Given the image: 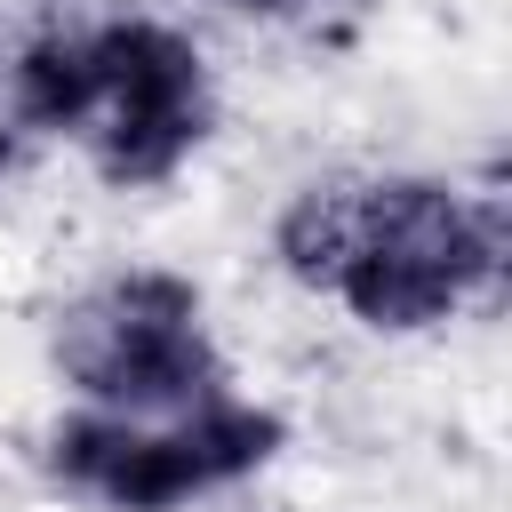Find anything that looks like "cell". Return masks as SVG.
Here are the masks:
<instances>
[{"mask_svg":"<svg viewBox=\"0 0 512 512\" xmlns=\"http://www.w3.org/2000/svg\"><path fill=\"white\" fill-rule=\"evenodd\" d=\"M56 368L88 408H112L136 424L152 416L176 424L224 392V352L200 320V288L160 264L112 272L104 288L72 296L56 312Z\"/></svg>","mask_w":512,"mask_h":512,"instance_id":"1","label":"cell"},{"mask_svg":"<svg viewBox=\"0 0 512 512\" xmlns=\"http://www.w3.org/2000/svg\"><path fill=\"white\" fill-rule=\"evenodd\" d=\"M48 472L80 496H96L104 512H176L192 496H208L192 448L176 424H136L112 408H72L48 424Z\"/></svg>","mask_w":512,"mask_h":512,"instance_id":"2","label":"cell"},{"mask_svg":"<svg viewBox=\"0 0 512 512\" xmlns=\"http://www.w3.org/2000/svg\"><path fill=\"white\" fill-rule=\"evenodd\" d=\"M88 56L104 80L96 112H208L216 120V88H208V48L168 24V16H104L88 24Z\"/></svg>","mask_w":512,"mask_h":512,"instance_id":"3","label":"cell"},{"mask_svg":"<svg viewBox=\"0 0 512 512\" xmlns=\"http://www.w3.org/2000/svg\"><path fill=\"white\" fill-rule=\"evenodd\" d=\"M368 336H424V328H440V320H456L472 296L440 272V264H424V256H408V248H392V240H352V256H344V272H336V288H328Z\"/></svg>","mask_w":512,"mask_h":512,"instance_id":"4","label":"cell"},{"mask_svg":"<svg viewBox=\"0 0 512 512\" xmlns=\"http://www.w3.org/2000/svg\"><path fill=\"white\" fill-rule=\"evenodd\" d=\"M8 120L32 128V136H80L104 104V80H96V56H88V32H32L8 48Z\"/></svg>","mask_w":512,"mask_h":512,"instance_id":"5","label":"cell"},{"mask_svg":"<svg viewBox=\"0 0 512 512\" xmlns=\"http://www.w3.org/2000/svg\"><path fill=\"white\" fill-rule=\"evenodd\" d=\"M360 240V184H296L272 216V264L296 288H336L344 256Z\"/></svg>","mask_w":512,"mask_h":512,"instance_id":"6","label":"cell"},{"mask_svg":"<svg viewBox=\"0 0 512 512\" xmlns=\"http://www.w3.org/2000/svg\"><path fill=\"white\" fill-rule=\"evenodd\" d=\"M176 432H184V448H192V464H200V480H208V488L256 480V472L288 448V416H280V408H264V400H240V392L200 400L192 416H176Z\"/></svg>","mask_w":512,"mask_h":512,"instance_id":"7","label":"cell"},{"mask_svg":"<svg viewBox=\"0 0 512 512\" xmlns=\"http://www.w3.org/2000/svg\"><path fill=\"white\" fill-rule=\"evenodd\" d=\"M224 16H256V24H280V16H304L312 0H216Z\"/></svg>","mask_w":512,"mask_h":512,"instance_id":"8","label":"cell"},{"mask_svg":"<svg viewBox=\"0 0 512 512\" xmlns=\"http://www.w3.org/2000/svg\"><path fill=\"white\" fill-rule=\"evenodd\" d=\"M8 168H16V120L0 112V176H8Z\"/></svg>","mask_w":512,"mask_h":512,"instance_id":"9","label":"cell"}]
</instances>
